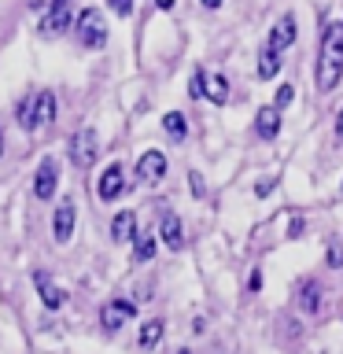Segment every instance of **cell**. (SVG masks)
Here are the masks:
<instances>
[{
    "instance_id": "cell-1",
    "label": "cell",
    "mask_w": 343,
    "mask_h": 354,
    "mask_svg": "<svg viewBox=\"0 0 343 354\" xmlns=\"http://www.w3.org/2000/svg\"><path fill=\"white\" fill-rule=\"evenodd\" d=\"M343 77V22H328L321 33V55H317V93H332Z\"/></svg>"
},
{
    "instance_id": "cell-2",
    "label": "cell",
    "mask_w": 343,
    "mask_h": 354,
    "mask_svg": "<svg viewBox=\"0 0 343 354\" xmlns=\"http://www.w3.org/2000/svg\"><path fill=\"white\" fill-rule=\"evenodd\" d=\"M74 33H77V41H82L85 48H104L107 44V26H104V15H100L96 8H85L82 15H77Z\"/></svg>"
},
{
    "instance_id": "cell-3",
    "label": "cell",
    "mask_w": 343,
    "mask_h": 354,
    "mask_svg": "<svg viewBox=\"0 0 343 354\" xmlns=\"http://www.w3.org/2000/svg\"><path fill=\"white\" fill-rule=\"evenodd\" d=\"M100 159V140H96V129H77L71 137V162L77 166V170H89Z\"/></svg>"
},
{
    "instance_id": "cell-4",
    "label": "cell",
    "mask_w": 343,
    "mask_h": 354,
    "mask_svg": "<svg viewBox=\"0 0 343 354\" xmlns=\"http://www.w3.org/2000/svg\"><path fill=\"white\" fill-rule=\"evenodd\" d=\"M55 188H59V162L41 159L37 174H33V196H37L41 203H48V199L55 196Z\"/></svg>"
},
{
    "instance_id": "cell-5",
    "label": "cell",
    "mask_w": 343,
    "mask_h": 354,
    "mask_svg": "<svg viewBox=\"0 0 343 354\" xmlns=\"http://www.w3.org/2000/svg\"><path fill=\"white\" fill-rule=\"evenodd\" d=\"M129 317H137V303H133V299H111V303L100 310V321H104V328H107V332L122 328Z\"/></svg>"
},
{
    "instance_id": "cell-6",
    "label": "cell",
    "mask_w": 343,
    "mask_h": 354,
    "mask_svg": "<svg viewBox=\"0 0 343 354\" xmlns=\"http://www.w3.org/2000/svg\"><path fill=\"white\" fill-rule=\"evenodd\" d=\"M122 192H126V170H122L118 162H111L96 181V196L104 199V203H111V199H118Z\"/></svg>"
},
{
    "instance_id": "cell-7",
    "label": "cell",
    "mask_w": 343,
    "mask_h": 354,
    "mask_svg": "<svg viewBox=\"0 0 343 354\" xmlns=\"http://www.w3.org/2000/svg\"><path fill=\"white\" fill-rule=\"evenodd\" d=\"M74 221H77V207H74V199H63V203L55 207V218H52L55 243H66V240L74 236Z\"/></svg>"
},
{
    "instance_id": "cell-8",
    "label": "cell",
    "mask_w": 343,
    "mask_h": 354,
    "mask_svg": "<svg viewBox=\"0 0 343 354\" xmlns=\"http://www.w3.org/2000/svg\"><path fill=\"white\" fill-rule=\"evenodd\" d=\"M74 26V15H71V4L66 0H52V11L41 19V33H63V30H71Z\"/></svg>"
},
{
    "instance_id": "cell-9",
    "label": "cell",
    "mask_w": 343,
    "mask_h": 354,
    "mask_svg": "<svg viewBox=\"0 0 343 354\" xmlns=\"http://www.w3.org/2000/svg\"><path fill=\"white\" fill-rule=\"evenodd\" d=\"M137 177H144L148 185L163 181V177H166V155L163 151H144L137 159Z\"/></svg>"
},
{
    "instance_id": "cell-10",
    "label": "cell",
    "mask_w": 343,
    "mask_h": 354,
    "mask_svg": "<svg viewBox=\"0 0 343 354\" xmlns=\"http://www.w3.org/2000/svg\"><path fill=\"white\" fill-rule=\"evenodd\" d=\"M33 284H37V292H41V303L44 306H48V310H59L63 303H66V292H63V288L59 284H52L48 281V273H33Z\"/></svg>"
},
{
    "instance_id": "cell-11",
    "label": "cell",
    "mask_w": 343,
    "mask_h": 354,
    "mask_svg": "<svg viewBox=\"0 0 343 354\" xmlns=\"http://www.w3.org/2000/svg\"><path fill=\"white\" fill-rule=\"evenodd\" d=\"M254 133H259L262 140H273L277 133H281V111H277L273 104L259 107V115H254Z\"/></svg>"
},
{
    "instance_id": "cell-12",
    "label": "cell",
    "mask_w": 343,
    "mask_h": 354,
    "mask_svg": "<svg viewBox=\"0 0 343 354\" xmlns=\"http://www.w3.org/2000/svg\"><path fill=\"white\" fill-rule=\"evenodd\" d=\"M295 15H284V19H277V26L270 30V41H266V44H270V48H277V52H284L288 48V44H292L295 41Z\"/></svg>"
},
{
    "instance_id": "cell-13",
    "label": "cell",
    "mask_w": 343,
    "mask_h": 354,
    "mask_svg": "<svg viewBox=\"0 0 343 354\" xmlns=\"http://www.w3.org/2000/svg\"><path fill=\"white\" fill-rule=\"evenodd\" d=\"M159 240H163L170 251H177V248H181V243H185L181 218H177V214H163V218H159Z\"/></svg>"
},
{
    "instance_id": "cell-14",
    "label": "cell",
    "mask_w": 343,
    "mask_h": 354,
    "mask_svg": "<svg viewBox=\"0 0 343 354\" xmlns=\"http://www.w3.org/2000/svg\"><path fill=\"white\" fill-rule=\"evenodd\" d=\"M133 236H137V214H133V210H122V214H115V221H111V240L126 243Z\"/></svg>"
},
{
    "instance_id": "cell-15",
    "label": "cell",
    "mask_w": 343,
    "mask_h": 354,
    "mask_svg": "<svg viewBox=\"0 0 343 354\" xmlns=\"http://www.w3.org/2000/svg\"><path fill=\"white\" fill-rule=\"evenodd\" d=\"M321 303H325V288L314 284V281L303 284V292H299V310H303V314H317Z\"/></svg>"
},
{
    "instance_id": "cell-16",
    "label": "cell",
    "mask_w": 343,
    "mask_h": 354,
    "mask_svg": "<svg viewBox=\"0 0 343 354\" xmlns=\"http://www.w3.org/2000/svg\"><path fill=\"white\" fill-rule=\"evenodd\" d=\"M277 71H281V52L266 44V48L259 52V77H262V82H270V77H277Z\"/></svg>"
},
{
    "instance_id": "cell-17",
    "label": "cell",
    "mask_w": 343,
    "mask_h": 354,
    "mask_svg": "<svg viewBox=\"0 0 343 354\" xmlns=\"http://www.w3.org/2000/svg\"><path fill=\"white\" fill-rule=\"evenodd\" d=\"M52 118H55V96L48 93V88H41V93H37V107H33V122H37V126H48Z\"/></svg>"
},
{
    "instance_id": "cell-18",
    "label": "cell",
    "mask_w": 343,
    "mask_h": 354,
    "mask_svg": "<svg viewBox=\"0 0 343 354\" xmlns=\"http://www.w3.org/2000/svg\"><path fill=\"white\" fill-rule=\"evenodd\" d=\"M33 107H37V93H30V96H22V104L15 107V118H19V126L33 133L37 129V122H33Z\"/></svg>"
},
{
    "instance_id": "cell-19",
    "label": "cell",
    "mask_w": 343,
    "mask_h": 354,
    "mask_svg": "<svg viewBox=\"0 0 343 354\" xmlns=\"http://www.w3.org/2000/svg\"><path fill=\"white\" fill-rule=\"evenodd\" d=\"M159 339H163V321H159V317L144 321V325H140V347H144V351H151Z\"/></svg>"
},
{
    "instance_id": "cell-20",
    "label": "cell",
    "mask_w": 343,
    "mask_h": 354,
    "mask_svg": "<svg viewBox=\"0 0 343 354\" xmlns=\"http://www.w3.org/2000/svg\"><path fill=\"white\" fill-rule=\"evenodd\" d=\"M163 129L170 133L174 140H185V133H188V122H185V115H181V111H170V115L163 118Z\"/></svg>"
},
{
    "instance_id": "cell-21",
    "label": "cell",
    "mask_w": 343,
    "mask_h": 354,
    "mask_svg": "<svg viewBox=\"0 0 343 354\" xmlns=\"http://www.w3.org/2000/svg\"><path fill=\"white\" fill-rule=\"evenodd\" d=\"M207 100H214V104H225V100H229V82L221 74H214L207 82Z\"/></svg>"
},
{
    "instance_id": "cell-22",
    "label": "cell",
    "mask_w": 343,
    "mask_h": 354,
    "mask_svg": "<svg viewBox=\"0 0 343 354\" xmlns=\"http://www.w3.org/2000/svg\"><path fill=\"white\" fill-rule=\"evenodd\" d=\"M151 254H155V236H140L133 243V259L137 262H151Z\"/></svg>"
},
{
    "instance_id": "cell-23",
    "label": "cell",
    "mask_w": 343,
    "mask_h": 354,
    "mask_svg": "<svg viewBox=\"0 0 343 354\" xmlns=\"http://www.w3.org/2000/svg\"><path fill=\"white\" fill-rule=\"evenodd\" d=\"M188 96H192V100L207 96V74H203V71H196V74H192V82H188Z\"/></svg>"
},
{
    "instance_id": "cell-24",
    "label": "cell",
    "mask_w": 343,
    "mask_h": 354,
    "mask_svg": "<svg viewBox=\"0 0 343 354\" xmlns=\"http://www.w3.org/2000/svg\"><path fill=\"white\" fill-rule=\"evenodd\" d=\"M292 100H295V88H292V85L284 82L281 88H277V96H273V107H277V111H284L288 104H292Z\"/></svg>"
},
{
    "instance_id": "cell-25",
    "label": "cell",
    "mask_w": 343,
    "mask_h": 354,
    "mask_svg": "<svg viewBox=\"0 0 343 354\" xmlns=\"http://www.w3.org/2000/svg\"><path fill=\"white\" fill-rule=\"evenodd\" d=\"M107 4H111V11H115V15H122V19L133 15V0H107Z\"/></svg>"
},
{
    "instance_id": "cell-26",
    "label": "cell",
    "mask_w": 343,
    "mask_h": 354,
    "mask_svg": "<svg viewBox=\"0 0 343 354\" xmlns=\"http://www.w3.org/2000/svg\"><path fill=\"white\" fill-rule=\"evenodd\" d=\"M248 292H251V295H259V292H262V270H259V266H254L251 277H248Z\"/></svg>"
},
{
    "instance_id": "cell-27",
    "label": "cell",
    "mask_w": 343,
    "mask_h": 354,
    "mask_svg": "<svg viewBox=\"0 0 343 354\" xmlns=\"http://www.w3.org/2000/svg\"><path fill=\"white\" fill-rule=\"evenodd\" d=\"M328 266H332V270H340V266H343V243H332V248H328Z\"/></svg>"
},
{
    "instance_id": "cell-28",
    "label": "cell",
    "mask_w": 343,
    "mask_h": 354,
    "mask_svg": "<svg viewBox=\"0 0 343 354\" xmlns=\"http://www.w3.org/2000/svg\"><path fill=\"white\" fill-rule=\"evenodd\" d=\"M188 188H192V196H203V177H199V174H188Z\"/></svg>"
},
{
    "instance_id": "cell-29",
    "label": "cell",
    "mask_w": 343,
    "mask_h": 354,
    "mask_svg": "<svg viewBox=\"0 0 343 354\" xmlns=\"http://www.w3.org/2000/svg\"><path fill=\"white\" fill-rule=\"evenodd\" d=\"M273 185H277L273 177H266V181H262L259 188H254V196H270V192H273Z\"/></svg>"
},
{
    "instance_id": "cell-30",
    "label": "cell",
    "mask_w": 343,
    "mask_h": 354,
    "mask_svg": "<svg viewBox=\"0 0 343 354\" xmlns=\"http://www.w3.org/2000/svg\"><path fill=\"white\" fill-rule=\"evenodd\" d=\"M303 232V218H292V229H288V236H299Z\"/></svg>"
},
{
    "instance_id": "cell-31",
    "label": "cell",
    "mask_w": 343,
    "mask_h": 354,
    "mask_svg": "<svg viewBox=\"0 0 343 354\" xmlns=\"http://www.w3.org/2000/svg\"><path fill=\"white\" fill-rule=\"evenodd\" d=\"M174 4H177V0H155V8H159V11H174Z\"/></svg>"
},
{
    "instance_id": "cell-32",
    "label": "cell",
    "mask_w": 343,
    "mask_h": 354,
    "mask_svg": "<svg viewBox=\"0 0 343 354\" xmlns=\"http://www.w3.org/2000/svg\"><path fill=\"white\" fill-rule=\"evenodd\" d=\"M336 137L343 140V107H340V115H336Z\"/></svg>"
},
{
    "instance_id": "cell-33",
    "label": "cell",
    "mask_w": 343,
    "mask_h": 354,
    "mask_svg": "<svg viewBox=\"0 0 343 354\" xmlns=\"http://www.w3.org/2000/svg\"><path fill=\"white\" fill-rule=\"evenodd\" d=\"M203 8H221V0H203Z\"/></svg>"
},
{
    "instance_id": "cell-34",
    "label": "cell",
    "mask_w": 343,
    "mask_h": 354,
    "mask_svg": "<svg viewBox=\"0 0 343 354\" xmlns=\"http://www.w3.org/2000/svg\"><path fill=\"white\" fill-rule=\"evenodd\" d=\"M0 155H4V133H0Z\"/></svg>"
},
{
    "instance_id": "cell-35",
    "label": "cell",
    "mask_w": 343,
    "mask_h": 354,
    "mask_svg": "<svg viewBox=\"0 0 343 354\" xmlns=\"http://www.w3.org/2000/svg\"><path fill=\"white\" fill-rule=\"evenodd\" d=\"M340 192H343V188H340Z\"/></svg>"
}]
</instances>
